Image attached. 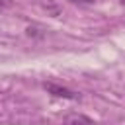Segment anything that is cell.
Wrapping results in <instances>:
<instances>
[{
    "label": "cell",
    "instance_id": "6da1fadb",
    "mask_svg": "<svg viewBox=\"0 0 125 125\" xmlns=\"http://www.w3.org/2000/svg\"><path fill=\"white\" fill-rule=\"evenodd\" d=\"M45 90H47L49 94L57 96V98H64V100H74V98H76L74 92H70L68 88L59 86V84H55V82H45Z\"/></svg>",
    "mask_w": 125,
    "mask_h": 125
},
{
    "label": "cell",
    "instance_id": "7a4b0ae2",
    "mask_svg": "<svg viewBox=\"0 0 125 125\" xmlns=\"http://www.w3.org/2000/svg\"><path fill=\"white\" fill-rule=\"evenodd\" d=\"M64 125H96V121L90 119L88 115H72V117L66 119Z\"/></svg>",
    "mask_w": 125,
    "mask_h": 125
},
{
    "label": "cell",
    "instance_id": "3957f363",
    "mask_svg": "<svg viewBox=\"0 0 125 125\" xmlns=\"http://www.w3.org/2000/svg\"><path fill=\"white\" fill-rule=\"evenodd\" d=\"M70 2H76V4H94V0H70Z\"/></svg>",
    "mask_w": 125,
    "mask_h": 125
},
{
    "label": "cell",
    "instance_id": "277c9868",
    "mask_svg": "<svg viewBox=\"0 0 125 125\" xmlns=\"http://www.w3.org/2000/svg\"><path fill=\"white\" fill-rule=\"evenodd\" d=\"M8 6V0H0V8H6Z\"/></svg>",
    "mask_w": 125,
    "mask_h": 125
},
{
    "label": "cell",
    "instance_id": "5b68a950",
    "mask_svg": "<svg viewBox=\"0 0 125 125\" xmlns=\"http://www.w3.org/2000/svg\"><path fill=\"white\" fill-rule=\"evenodd\" d=\"M121 4H123V6H125V0H121Z\"/></svg>",
    "mask_w": 125,
    "mask_h": 125
}]
</instances>
